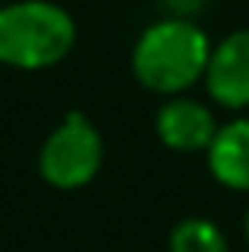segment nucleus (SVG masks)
Here are the masks:
<instances>
[{"mask_svg": "<svg viewBox=\"0 0 249 252\" xmlns=\"http://www.w3.org/2000/svg\"><path fill=\"white\" fill-rule=\"evenodd\" d=\"M154 131L163 147L176 154H198V150H208V144L214 141L218 122L205 102L179 93V96H166V102L156 109Z\"/></svg>", "mask_w": 249, "mask_h": 252, "instance_id": "5", "label": "nucleus"}, {"mask_svg": "<svg viewBox=\"0 0 249 252\" xmlns=\"http://www.w3.org/2000/svg\"><path fill=\"white\" fill-rule=\"evenodd\" d=\"M106 144L83 112H67L38 147V176L58 191H77L102 169Z\"/></svg>", "mask_w": 249, "mask_h": 252, "instance_id": "3", "label": "nucleus"}, {"mask_svg": "<svg viewBox=\"0 0 249 252\" xmlns=\"http://www.w3.org/2000/svg\"><path fill=\"white\" fill-rule=\"evenodd\" d=\"M211 38L195 19L163 16L131 48V74L156 96H179L205 77Z\"/></svg>", "mask_w": 249, "mask_h": 252, "instance_id": "1", "label": "nucleus"}, {"mask_svg": "<svg viewBox=\"0 0 249 252\" xmlns=\"http://www.w3.org/2000/svg\"><path fill=\"white\" fill-rule=\"evenodd\" d=\"M205 90L224 109H249V29H237L211 45Z\"/></svg>", "mask_w": 249, "mask_h": 252, "instance_id": "4", "label": "nucleus"}, {"mask_svg": "<svg viewBox=\"0 0 249 252\" xmlns=\"http://www.w3.org/2000/svg\"><path fill=\"white\" fill-rule=\"evenodd\" d=\"M77 45V23L55 0L0 3V64L45 70L61 64Z\"/></svg>", "mask_w": 249, "mask_h": 252, "instance_id": "2", "label": "nucleus"}, {"mask_svg": "<svg viewBox=\"0 0 249 252\" xmlns=\"http://www.w3.org/2000/svg\"><path fill=\"white\" fill-rule=\"evenodd\" d=\"M169 252H230V246L214 220L186 217L169 230Z\"/></svg>", "mask_w": 249, "mask_h": 252, "instance_id": "7", "label": "nucleus"}, {"mask_svg": "<svg viewBox=\"0 0 249 252\" xmlns=\"http://www.w3.org/2000/svg\"><path fill=\"white\" fill-rule=\"evenodd\" d=\"M205 157L214 182L230 191H249V118H237L218 128Z\"/></svg>", "mask_w": 249, "mask_h": 252, "instance_id": "6", "label": "nucleus"}, {"mask_svg": "<svg viewBox=\"0 0 249 252\" xmlns=\"http://www.w3.org/2000/svg\"><path fill=\"white\" fill-rule=\"evenodd\" d=\"M243 236H246V243H249V208H246V214H243Z\"/></svg>", "mask_w": 249, "mask_h": 252, "instance_id": "9", "label": "nucleus"}, {"mask_svg": "<svg viewBox=\"0 0 249 252\" xmlns=\"http://www.w3.org/2000/svg\"><path fill=\"white\" fill-rule=\"evenodd\" d=\"M166 10V16H182V19H195L201 10L208 6V0H156Z\"/></svg>", "mask_w": 249, "mask_h": 252, "instance_id": "8", "label": "nucleus"}]
</instances>
